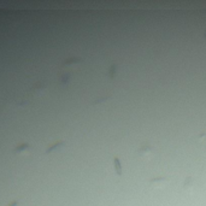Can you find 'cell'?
I'll return each mask as SVG.
<instances>
[{
    "label": "cell",
    "instance_id": "5b68a950",
    "mask_svg": "<svg viewBox=\"0 0 206 206\" xmlns=\"http://www.w3.org/2000/svg\"><path fill=\"white\" fill-rule=\"evenodd\" d=\"M204 37L206 39V32H205V34H204Z\"/></svg>",
    "mask_w": 206,
    "mask_h": 206
},
{
    "label": "cell",
    "instance_id": "6da1fadb",
    "mask_svg": "<svg viewBox=\"0 0 206 206\" xmlns=\"http://www.w3.org/2000/svg\"><path fill=\"white\" fill-rule=\"evenodd\" d=\"M168 182H169L168 177H154V178L150 180L148 187L151 189H162L168 184Z\"/></svg>",
    "mask_w": 206,
    "mask_h": 206
},
{
    "label": "cell",
    "instance_id": "277c9868",
    "mask_svg": "<svg viewBox=\"0 0 206 206\" xmlns=\"http://www.w3.org/2000/svg\"><path fill=\"white\" fill-rule=\"evenodd\" d=\"M115 168H116V173L117 175H122V168H121V163H119L118 158H115Z\"/></svg>",
    "mask_w": 206,
    "mask_h": 206
},
{
    "label": "cell",
    "instance_id": "7a4b0ae2",
    "mask_svg": "<svg viewBox=\"0 0 206 206\" xmlns=\"http://www.w3.org/2000/svg\"><path fill=\"white\" fill-rule=\"evenodd\" d=\"M138 154L142 159H148V158H151L152 154H153V147L150 143H142L140 146V148L138 150Z\"/></svg>",
    "mask_w": 206,
    "mask_h": 206
},
{
    "label": "cell",
    "instance_id": "3957f363",
    "mask_svg": "<svg viewBox=\"0 0 206 206\" xmlns=\"http://www.w3.org/2000/svg\"><path fill=\"white\" fill-rule=\"evenodd\" d=\"M193 184H194L193 178H192V177H188V178L186 180V182H184V189H188V191H191V189L193 188Z\"/></svg>",
    "mask_w": 206,
    "mask_h": 206
}]
</instances>
